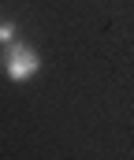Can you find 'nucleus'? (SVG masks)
I'll use <instances>...</instances> for the list:
<instances>
[{
  "label": "nucleus",
  "mask_w": 134,
  "mask_h": 160,
  "mask_svg": "<svg viewBox=\"0 0 134 160\" xmlns=\"http://www.w3.org/2000/svg\"><path fill=\"white\" fill-rule=\"evenodd\" d=\"M19 38V26H15V19H7V15H0V45H7V41Z\"/></svg>",
  "instance_id": "2"
},
{
  "label": "nucleus",
  "mask_w": 134,
  "mask_h": 160,
  "mask_svg": "<svg viewBox=\"0 0 134 160\" xmlns=\"http://www.w3.org/2000/svg\"><path fill=\"white\" fill-rule=\"evenodd\" d=\"M0 67L11 82H30L37 71H41V52L30 45V41L15 38L7 45H0Z\"/></svg>",
  "instance_id": "1"
}]
</instances>
